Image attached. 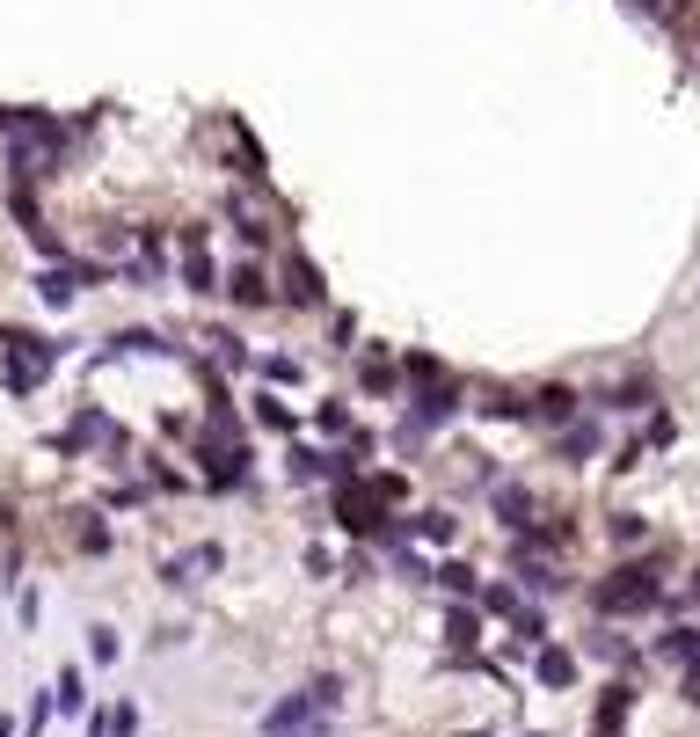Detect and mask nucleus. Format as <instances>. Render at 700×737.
I'll return each mask as SVG.
<instances>
[{
	"label": "nucleus",
	"mask_w": 700,
	"mask_h": 737,
	"mask_svg": "<svg viewBox=\"0 0 700 737\" xmlns=\"http://www.w3.org/2000/svg\"><path fill=\"white\" fill-rule=\"evenodd\" d=\"M52 702L66 708V716H73V708H81V672H59V694H52Z\"/></svg>",
	"instance_id": "10"
},
{
	"label": "nucleus",
	"mask_w": 700,
	"mask_h": 737,
	"mask_svg": "<svg viewBox=\"0 0 700 737\" xmlns=\"http://www.w3.org/2000/svg\"><path fill=\"white\" fill-rule=\"evenodd\" d=\"M569 672H577V665H569L562 649H547V657H541V679H547V686H569Z\"/></svg>",
	"instance_id": "7"
},
{
	"label": "nucleus",
	"mask_w": 700,
	"mask_h": 737,
	"mask_svg": "<svg viewBox=\"0 0 700 737\" xmlns=\"http://www.w3.org/2000/svg\"><path fill=\"white\" fill-rule=\"evenodd\" d=\"M234 299H241V307H262V299H270V285H262L256 270H241V278H234Z\"/></svg>",
	"instance_id": "6"
},
{
	"label": "nucleus",
	"mask_w": 700,
	"mask_h": 737,
	"mask_svg": "<svg viewBox=\"0 0 700 737\" xmlns=\"http://www.w3.org/2000/svg\"><path fill=\"white\" fill-rule=\"evenodd\" d=\"M219 562H227V555H219V547L205 541V547H191V555H175L168 570H161V577H168V584H205L212 570H219Z\"/></svg>",
	"instance_id": "3"
},
{
	"label": "nucleus",
	"mask_w": 700,
	"mask_h": 737,
	"mask_svg": "<svg viewBox=\"0 0 700 737\" xmlns=\"http://www.w3.org/2000/svg\"><path fill=\"white\" fill-rule=\"evenodd\" d=\"M598 606L606 614H642V606H657V577L649 570H620L612 584H598Z\"/></svg>",
	"instance_id": "2"
},
{
	"label": "nucleus",
	"mask_w": 700,
	"mask_h": 737,
	"mask_svg": "<svg viewBox=\"0 0 700 737\" xmlns=\"http://www.w3.org/2000/svg\"><path fill=\"white\" fill-rule=\"evenodd\" d=\"M37 293L52 299V307H66V299H73V278H66V270H44V278H37Z\"/></svg>",
	"instance_id": "5"
},
{
	"label": "nucleus",
	"mask_w": 700,
	"mask_h": 737,
	"mask_svg": "<svg viewBox=\"0 0 700 737\" xmlns=\"http://www.w3.org/2000/svg\"><path fill=\"white\" fill-rule=\"evenodd\" d=\"M59 366V344H44V336H8V387H16V395H30L37 380H44V372Z\"/></svg>",
	"instance_id": "1"
},
{
	"label": "nucleus",
	"mask_w": 700,
	"mask_h": 737,
	"mask_svg": "<svg viewBox=\"0 0 700 737\" xmlns=\"http://www.w3.org/2000/svg\"><path fill=\"white\" fill-rule=\"evenodd\" d=\"M541 409H547V417H569V409H577V395H569V387H547Z\"/></svg>",
	"instance_id": "11"
},
{
	"label": "nucleus",
	"mask_w": 700,
	"mask_h": 737,
	"mask_svg": "<svg viewBox=\"0 0 700 737\" xmlns=\"http://www.w3.org/2000/svg\"><path fill=\"white\" fill-rule=\"evenodd\" d=\"M496 511H504V526H525V511H533V504H525V490H504Z\"/></svg>",
	"instance_id": "8"
},
{
	"label": "nucleus",
	"mask_w": 700,
	"mask_h": 737,
	"mask_svg": "<svg viewBox=\"0 0 700 737\" xmlns=\"http://www.w3.org/2000/svg\"><path fill=\"white\" fill-rule=\"evenodd\" d=\"M292 299H321V293H315V270H307V264H292Z\"/></svg>",
	"instance_id": "12"
},
{
	"label": "nucleus",
	"mask_w": 700,
	"mask_h": 737,
	"mask_svg": "<svg viewBox=\"0 0 700 737\" xmlns=\"http://www.w3.org/2000/svg\"><path fill=\"white\" fill-rule=\"evenodd\" d=\"M191 293H212V256H191Z\"/></svg>",
	"instance_id": "13"
},
{
	"label": "nucleus",
	"mask_w": 700,
	"mask_h": 737,
	"mask_svg": "<svg viewBox=\"0 0 700 737\" xmlns=\"http://www.w3.org/2000/svg\"><path fill=\"white\" fill-rule=\"evenodd\" d=\"M665 657H679V665L700 679V628H671V635H665Z\"/></svg>",
	"instance_id": "4"
},
{
	"label": "nucleus",
	"mask_w": 700,
	"mask_h": 737,
	"mask_svg": "<svg viewBox=\"0 0 700 737\" xmlns=\"http://www.w3.org/2000/svg\"><path fill=\"white\" fill-rule=\"evenodd\" d=\"M416 533H423V541H453V519H445V511H423Z\"/></svg>",
	"instance_id": "9"
}]
</instances>
